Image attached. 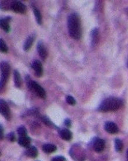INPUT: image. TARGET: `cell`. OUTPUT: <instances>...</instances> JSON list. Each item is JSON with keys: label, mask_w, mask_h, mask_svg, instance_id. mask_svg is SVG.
<instances>
[{"label": "cell", "mask_w": 128, "mask_h": 161, "mask_svg": "<svg viewBox=\"0 0 128 161\" xmlns=\"http://www.w3.org/2000/svg\"><path fill=\"white\" fill-rule=\"evenodd\" d=\"M67 27L70 36L76 40L80 39L82 37V30L81 21L79 16L73 13L67 18Z\"/></svg>", "instance_id": "obj_1"}, {"label": "cell", "mask_w": 128, "mask_h": 161, "mask_svg": "<svg viewBox=\"0 0 128 161\" xmlns=\"http://www.w3.org/2000/svg\"><path fill=\"white\" fill-rule=\"evenodd\" d=\"M64 124L65 125H66L67 127H70L71 126V122L70 121L69 119H67L65 120V122H64Z\"/></svg>", "instance_id": "obj_29"}, {"label": "cell", "mask_w": 128, "mask_h": 161, "mask_svg": "<svg viewBox=\"0 0 128 161\" xmlns=\"http://www.w3.org/2000/svg\"><path fill=\"white\" fill-rule=\"evenodd\" d=\"M8 46L6 45L5 41L0 38V51L3 53H7L8 52Z\"/></svg>", "instance_id": "obj_22"}, {"label": "cell", "mask_w": 128, "mask_h": 161, "mask_svg": "<svg viewBox=\"0 0 128 161\" xmlns=\"http://www.w3.org/2000/svg\"><path fill=\"white\" fill-rule=\"evenodd\" d=\"M28 87L31 90H34L35 93L38 96L42 99H45L46 98V92L44 89L36 82L34 80H31V79H29L26 80Z\"/></svg>", "instance_id": "obj_4"}, {"label": "cell", "mask_w": 128, "mask_h": 161, "mask_svg": "<svg viewBox=\"0 0 128 161\" xmlns=\"http://www.w3.org/2000/svg\"><path fill=\"white\" fill-rule=\"evenodd\" d=\"M8 138L9 139V140L11 142H13L15 140V134L13 133V132H11L8 136Z\"/></svg>", "instance_id": "obj_27"}, {"label": "cell", "mask_w": 128, "mask_h": 161, "mask_svg": "<svg viewBox=\"0 0 128 161\" xmlns=\"http://www.w3.org/2000/svg\"><path fill=\"white\" fill-rule=\"evenodd\" d=\"M17 132H18V135H19V137L27 136L26 129L25 128V127H23V126L18 128V129L17 130Z\"/></svg>", "instance_id": "obj_23"}, {"label": "cell", "mask_w": 128, "mask_h": 161, "mask_svg": "<svg viewBox=\"0 0 128 161\" xmlns=\"http://www.w3.org/2000/svg\"><path fill=\"white\" fill-rule=\"evenodd\" d=\"M104 128L105 131L111 134H115L119 132L118 127L116 124L112 122H107L105 124Z\"/></svg>", "instance_id": "obj_8"}, {"label": "cell", "mask_w": 128, "mask_h": 161, "mask_svg": "<svg viewBox=\"0 0 128 161\" xmlns=\"http://www.w3.org/2000/svg\"><path fill=\"white\" fill-rule=\"evenodd\" d=\"M11 2H10L9 1H2L0 3V8L2 10H8L10 8L11 9Z\"/></svg>", "instance_id": "obj_19"}, {"label": "cell", "mask_w": 128, "mask_h": 161, "mask_svg": "<svg viewBox=\"0 0 128 161\" xmlns=\"http://www.w3.org/2000/svg\"><path fill=\"white\" fill-rule=\"evenodd\" d=\"M11 9L16 13L24 14L26 11V6L19 1H13L12 2Z\"/></svg>", "instance_id": "obj_6"}, {"label": "cell", "mask_w": 128, "mask_h": 161, "mask_svg": "<svg viewBox=\"0 0 128 161\" xmlns=\"http://www.w3.org/2000/svg\"><path fill=\"white\" fill-rule=\"evenodd\" d=\"M52 161H66V159L62 156H58L53 158Z\"/></svg>", "instance_id": "obj_26"}, {"label": "cell", "mask_w": 128, "mask_h": 161, "mask_svg": "<svg viewBox=\"0 0 128 161\" xmlns=\"http://www.w3.org/2000/svg\"><path fill=\"white\" fill-rule=\"evenodd\" d=\"M10 20L11 17H9L0 18V28L6 33H9L10 31Z\"/></svg>", "instance_id": "obj_9"}, {"label": "cell", "mask_w": 128, "mask_h": 161, "mask_svg": "<svg viewBox=\"0 0 128 161\" xmlns=\"http://www.w3.org/2000/svg\"></svg>", "instance_id": "obj_32"}, {"label": "cell", "mask_w": 128, "mask_h": 161, "mask_svg": "<svg viewBox=\"0 0 128 161\" xmlns=\"http://www.w3.org/2000/svg\"><path fill=\"white\" fill-rule=\"evenodd\" d=\"M18 144L21 146L28 148L30 146L31 139L29 137H28V136L19 137V140H18Z\"/></svg>", "instance_id": "obj_15"}, {"label": "cell", "mask_w": 128, "mask_h": 161, "mask_svg": "<svg viewBox=\"0 0 128 161\" xmlns=\"http://www.w3.org/2000/svg\"><path fill=\"white\" fill-rule=\"evenodd\" d=\"M127 158H128V151H127Z\"/></svg>", "instance_id": "obj_30"}, {"label": "cell", "mask_w": 128, "mask_h": 161, "mask_svg": "<svg viewBox=\"0 0 128 161\" xmlns=\"http://www.w3.org/2000/svg\"><path fill=\"white\" fill-rule=\"evenodd\" d=\"M105 148V141L101 139H98L95 141L94 149L97 152H102Z\"/></svg>", "instance_id": "obj_11"}, {"label": "cell", "mask_w": 128, "mask_h": 161, "mask_svg": "<svg viewBox=\"0 0 128 161\" xmlns=\"http://www.w3.org/2000/svg\"><path fill=\"white\" fill-rule=\"evenodd\" d=\"M60 136L65 140H70L72 138V134L67 129H63L60 132Z\"/></svg>", "instance_id": "obj_14"}, {"label": "cell", "mask_w": 128, "mask_h": 161, "mask_svg": "<svg viewBox=\"0 0 128 161\" xmlns=\"http://www.w3.org/2000/svg\"><path fill=\"white\" fill-rule=\"evenodd\" d=\"M32 68L35 71V75L37 77H40L43 74L42 64L39 60H35L31 65Z\"/></svg>", "instance_id": "obj_7"}, {"label": "cell", "mask_w": 128, "mask_h": 161, "mask_svg": "<svg viewBox=\"0 0 128 161\" xmlns=\"http://www.w3.org/2000/svg\"><path fill=\"white\" fill-rule=\"evenodd\" d=\"M0 114L7 120L11 119V111L8 104L3 99H0Z\"/></svg>", "instance_id": "obj_5"}, {"label": "cell", "mask_w": 128, "mask_h": 161, "mask_svg": "<svg viewBox=\"0 0 128 161\" xmlns=\"http://www.w3.org/2000/svg\"><path fill=\"white\" fill-rule=\"evenodd\" d=\"M127 12H128V11H127Z\"/></svg>", "instance_id": "obj_31"}, {"label": "cell", "mask_w": 128, "mask_h": 161, "mask_svg": "<svg viewBox=\"0 0 128 161\" xmlns=\"http://www.w3.org/2000/svg\"><path fill=\"white\" fill-rule=\"evenodd\" d=\"M0 70L1 72L0 79V91L4 88L8 80L11 67L10 65L6 62H2L0 64Z\"/></svg>", "instance_id": "obj_3"}, {"label": "cell", "mask_w": 128, "mask_h": 161, "mask_svg": "<svg viewBox=\"0 0 128 161\" xmlns=\"http://www.w3.org/2000/svg\"><path fill=\"white\" fill-rule=\"evenodd\" d=\"M33 11L34 12V14H35L36 22L39 25H40L42 24V15H41L40 12L37 8H36L35 7L33 8Z\"/></svg>", "instance_id": "obj_20"}, {"label": "cell", "mask_w": 128, "mask_h": 161, "mask_svg": "<svg viewBox=\"0 0 128 161\" xmlns=\"http://www.w3.org/2000/svg\"><path fill=\"white\" fill-rule=\"evenodd\" d=\"M37 51L39 53V56L42 58V59L45 61L47 58V53L46 48L42 41H39L37 45Z\"/></svg>", "instance_id": "obj_10"}, {"label": "cell", "mask_w": 128, "mask_h": 161, "mask_svg": "<svg viewBox=\"0 0 128 161\" xmlns=\"http://www.w3.org/2000/svg\"><path fill=\"white\" fill-rule=\"evenodd\" d=\"M122 105V101L121 99L115 97H111L102 102L98 108V110L104 112L115 111L121 108Z\"/></svg>", "instance_id": "obj_2"}, {"label": "cell", "mask_w": 128, "mask_h": 161, "mask_svg": "<svg viewBox=\"0 0 128 161\" xmlns=\"http://www.w3.org/2000/svg\"><path fill=\"white\" fill-rule=\"evenodd\" d=\"M66 102L71 105H74L76 104V101L75 99L71 95H68L66 97Z\"/></svg>", "instance_id": "obj_24"}, {"label": "cell", "mask_w": 128, "mask_h": 161, "mask_svg": "<svg viewBox=\"0 0 128 161\" xmlns=\"http://www.w3.org/2000/svg\"><path fill=\"white\" fill-rule=\"evenodd\" d=\"M42 121H43L46 125H48V126H50V125H52V122H50V121L47 118H46V117H43V118H42Z\"/></svg>", "instance_id": "obj_25"}, {"label": "cell", "mask_w": 128, "mask_h": 161, "mask_svg": "<svg viewBox=\"0 0 128 161\" xmlns=\"http://www.w3.org/2000/svg\"><path fill=\"white\" fill-rule=\"evenodd\" d=\"M91 44L93 46H95L99 40V32L98 31V29L95 28L93 30L91 33Z\"/></svg>", "instance_id": "obj_13"}, {"label": "cell", "mask_w": 128, "mask_h": 161, "mask_svg": "<svg viewBox=\"0 0 128 161\" xmlns=\"http://www.w3.org/2000/svg\"><path fill=\"white\" fill-rule=\"evenodd\" d=\"M35 35L34 34H32L29 36H28V38L26 39L23 45V49L25 51H28L31 49V46L35 41Z\"/></svg>", "instance_id": "obj_12"}, {"label": "cell", "mask_w": 128, "mask_h": 161, "mask_svg": "<svg viewBox=\"0 0 128 161\" xmlns=\"http://www.w3.org/2000/svg\"><path fill=\"white\" fill-rule=\"evenodd\" d=\"M115 148L117 152H121L123 148V143L119 139H116L115 140Z\"/></svg>", "instance_id": "obj_21"}, {"label": "cell", "mask_w": 128, "mask_h": 161, "mask_svg": "<svg viewBox=\"0 0 128 161\" xmlns=\"http://www.w3.org/2000/svg\"><path fill=\"white\" fill-rule=\"evenodd\" d=\"M3 138H4V128L0 124V139H2Z\"/></svg>", "instance_id": "obj_28"}, {"label": "cell", "mask_w": 128, "mask_h": 161, "mask_svg": "<svg viewBox=\"0 0 128 161\" xmlns=\"http://www.w3.org/2000/svg\"><path fill=\"white\" fill-rule=\"evenodd\" d=\"M13 80L15 87L17 88H20L22 84L21 77L19 72L16 70H15L13 72Z\"/></svg>", "instance_id": "obj_17"}, {"label": "cell", "mask_w": 128, "mask_h": 161, "mask_svg": "<svg viewBox=\"0 0 128 161\" xmlns=\"http://www.w3.org/2000/svg\"><path fill=\"white\" fill-rule=\"evenodd\" d=\"M26 155L30 158H35L38 155L37 150L36 148L34 146L29 147L26 151Z\"/></svg>", "instance_id": "obj_16"}, {"label": "cell", "mask_w": 128, "mask_h": 161, "mask_svg": "<svg viewBox=\"0 0 128 161\" xmlns=\"http://www.w3.org/2000/svg\"><path fill=\"white\" fill-rule=\"evenodd\" d=\"M42 150L45 153H53V152H55L57 150V148L53 144H45L43 145Z\"/></svg>", "instance_id": "obj_18"}]
</instances>
